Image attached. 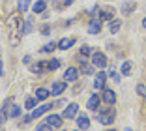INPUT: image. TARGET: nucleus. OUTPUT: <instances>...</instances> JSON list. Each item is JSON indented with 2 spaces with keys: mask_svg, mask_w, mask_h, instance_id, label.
I'll return each instance as SVG.
<instances>
[{
  "mask_svg": "<svg viewBox=\"0 0 146 131\" xmlns=\"http://www.w3.org/2000/svg\"><path fill=\"white\" fill-rule=\"evenodd\" d=\"M25 25H26V23H25V19H23L21 11L11 13V17H9V21H8V26H9V43H11V45H19L21 38L26 34Z\"/></svg>",
  "mask_w": 146,
  "mask_h": 131,
  "instance_id": "f257e3e1",
  "label": "nucleus"
},
{
  "mask_svg": "<svg viewBox=\"0 0 146 131\" xmlns=\"http://www.w3.org/2000/svg\"><path fill=\"white\" fill-rule=\"evenodd\" d=\"M98 118V122L99 124H103V126H111L112 122H114V118H116V112L112 109H107V110H99V114L96 116Z\"/></svg>",
  "mask_w": 146,
  "mask_h": 131,
  "instance_id": "f03ea898",
  "label": "nucleus"
},
{
  "mask_svg": "<svg viewBox=\"0 0 146 131\" xmlns=\"http://www.w3.org/2000/svg\"><path fill=\"white\" fill-rule=\"evenodd\" d=\"M51 109H52V105H51V103H43L41 107H38V109H34V110H32V114H28V116H26V118H25V122H30V120H34V118H39L41 114L49 112Z\"/></svg>",
  "mask_w": 146,
  "mask_h": 131,
  "instance_id": "7ed1b4c3",
  "label": "nucleus"
},
{
  "mask_svg": "<svg viewBox=\"0 0 146 131\" xmlns=\"http://www.w3.org/2000/svg\"><path fill=\"white\" fill-rule=\"evenodd\" d=\"M92 64H94V68H99V69H103L105 66H107V56L103 55V53H99V51H96V53H92Z\"/></svg>",
  "mask_w": 146,
  "mask_h": 131,
  "instance_id": "20e7f679",
  "label": "nucleus"
},
{
  "mask_svg": "<svg viewBox=\"0 0 146 131\" xmlns=\"http://www.w3.org/2000/svg\"><path fill=\"white\" fill-rule=\"evenodd\" d=\"M9 105H11V97H8L6 103L2 105V109H0V127L4 126V122L9 118Z\"/></svg>",
  "mask_w": 146,
  "mask_h": 131,
  "instance_id": "39448f33",
  "label": "nucleus"
},
{
  "mask_svg": "<svg viewBox=\"0 0 146 131\" xmlns=\"http://www.w3.org/2000/svg\"><path fill=\"white\" fill-rule=\"evenodd\" d=\"M77 112H79V105H77V103H69V105L66 107V110L62 112V116L71 120V118H75V116H77Z\"/></svg>",
  "mask_w": 146,
  "mask_h": 131,
  "instance_id": "423d86ee",
  "label": "nucleus"
},
{
  "mask_svg": "<svg viewBox=\"0 0 146 131\" xmlns=\"http://www.w3.org/2000/svg\"><path fill=\"white\" fill-rule=\"evenodd\" d=\"M101 99H103L107 105H112V103H116V92H114V90H109V88H103Z\"/></svg>",
  "mask_w": 146,
  "mask_h": 131,
  "instance_id": "0eeeda50",
  "label": "nucleus"
},
{
  "mask_svg": "<svg viewBox=\"0 0 146 131\" xmlns=\"http://www.w3.org/2000/svg\"><path fill=\"white\" fill-rule=\"evenodd\" d=\"M62 118H64V116H60V114H49L47 116V124L51 127H54V129H60L62 127Z\"/></svg>",
  "mask_w": 146,
  "mask_h": 131,
  "instance_id": "6e6552de",
  "label": "nucleus"
},
{
  "mask_svg": "<svg viewBox=\"0 0 146 131\" xmlns=\"http://www.w3.org/2000/svg\"><path fill=\"white\" fill-rule=\"evenodd\" d=\"M105 82H107V73L101 69L99 73H96V79H94V86L96 88H105Z\"/></svg>",
  "mask_w": 146,
  "mask_h": 131,
  "instance_id": "1a4fd4ad",
  "label": "nucleus"
},
{
  "mask_svg": "<svg viewBox=\"0 0 146 131\" xmlns=\"http://www.w3.org/2000/svg\"><path fill=\"white\" fill-rule=\"evenodd\" d=\"M79 73H81V71H79V68H69V69H66L64 80H68V82L71 80V82H73V80H77V79H79Z\"/></svg>",
  "mask_w": 146,
  "mask_h": 131,
  "instance_id": "9d476101",
  "label": "nucleus"
},
{
  "mask_svg": "<svg viewBox=\"0 0 146 131\" xmlns=\"http://www.w3.org/2000/svg\"><path fill=\"white\" fill-rule=\"evenodd\" d=\"M68 88V84H66V80H56V82H52V90L51 92L54 94V96H60L64 90Z\"/></svg>",
  "mask_w": 146,
  "mask_h": 131,
  "instance_id": "9b49d317",
  "label": "nucleus"
},
{
  "mask_svg": "<svg viewBox=\"0 0 146 131\" xmlns=\"http://www.w3.org/2000/svg\"><path fill=\"white\" fill-rule=\"evenodd\" d=\"M99 21H111L112 17H114V9L112 8H105L103 11H99Z\"/></svg>",
  "mask_w": 146,
  "mask_h": 131,
  "instance_id": "f8f14e48",
  "label": "nucleus"
},
{
  "mask_svg": "<svg viewBox=\"0 0 146 131\" xmlns=\"http://www.w3.org/2000/svg\"><path fill=\"white\" fill-rule=\"evenodd\" d=\"M73 45H75V39L73 38H64L58 41V49H62V51H68L69 47H73Z\"/></svg>",
  "mask_w": 146,
  "mask_h": 131,
  "instance_id": "ddd939ff",
  "label": "nucleus"
},
{
  "mask_svg": "<svg viewBox=\"0 0 146 131\" xmlns=\"http://www.w3.org/2000/svg\"><path fill=\"white\" fill-rule=\"evenodd\" d=\"M99 101H101V99H99V96L92 94L90 99H88V103H86V107H88L90 110H96V109H98V105H99Z\"/></svg>",
  "mask_w": 146,
  "mask_h": 131,
  "instance_id": "4468645a",
  "label": "nucleus"
},
{
  "mask_svg": "<svg viewBox=\"0 0 146 131\" xmlns=\"http://www.w3.org/2000/svg\"><path fill=\"white\" fill-rule=\"evenodd\" d=\"M77 126H79V129H88V127H90V120H88V116H79V118H77Z\"/></svg>",
  "mask_w": 146,
  "mask_h": 131,
  "instance_id": "2eb2a0df",
  "label": "nucleus"
},
{
  "mask_svg": "<svg viewBox=\"0 0 146 131\" xmlns=\"http://www.w3.org/2000/svg\"><path fill=\"white\" fill-rule=\"evenodd\" d=\"M99 30H101V21H92L88 26V34H98Z\"/></svg>",
  "mask_w": 146,
  "mask_h": 131,
  "instance_id": "dca6fc26",
  "label": "nucleus"
},
{
  "mask_svg": "<svg viewBox=\"0 0 146 131\" xmlns=\"http://www.w3.org/2000/svg\"><path fill=\"white\" fill-rule=\"evenodd\" d=\"M45 8H47V4H45V0H38L34 6H32V9H34V13H43L45 11Z\"/></svg>",
  "mask_w": 146,
  "mask_h": 131,
  "instance_id": "f3484780",
  "label": "nucleus"
},
{
  "mask_svg": "<svg viewBox=\"0 0 146 131\" xmlns=\"http://www.w3.org/2000/svg\"><path fill=\"white\" fill-rule=\"evenodd\" d=\"M19 114H21V107L11 103V105H9V118H17Z\"/></svg>",
  "mask_w": 146,
  "mask_h": 131,
  "instance_id": "a211bd4d",
  "label": "nucleus"
},
{
  "mask_svg": "<svg viewBox=\"0 0 146 131\" xmlns=\"http://www.w3.org/2000/svg\"><path fill=\"white\" fill-rule=\"evenodd\" d=\"M49 94H51V92H49L47 88H38V90H36V97H38L39 101H41V99H47Z\"/></svg>",
  "mask_w": 146,
  "mask_h": 131,
  "instance_id": "6ab92c4d",
  "label": "nucleus"
},
{
  "mask_svg": "<svg viewBox=\"0 0 146 131\" xmlns=\"http://www.w3.org/2000/svg\"><path fill=\"white\" fill-rule=\"evenodd\" d=\"M30 4H32V0H19L17 2V8H19V11H26V9L30 8Z\"/></svg>",
  "mask_w": 146,
  "mask_h": 131,
  "instance_id": "aec40b11",
  "label": "nucleus"
},
{
  "mask_svg": "<svg viewBox=\"0 0 146 131\" xmlns=\"http://www.w3.org/2000/svg\"><path fill=\"white\" fill-rule=\"evenodd\" d=\"M120 69H122V75L127 77V75H131V69H133V66H131V62H124Z\"/></svg>",
  "mask_w": 146,
  "mask_h": 131,
  "instance_id": "412c9836",
  "label": "nucleus"
},
{
  "mask_svg": "<svg viewBox=\"0 0 146 131\" xmlns=\"http://www.w3.org/2000/svg\"><path fill=\"white\" fill-rule=\"evenodd\" d=\"M120 26H122V23L118 21V19H111V25H109V30H111L112 34H116V32H118V30H120Z\"/></svg>",
  "mask_w": 146,
  "mask_h": 131,
  "instance_id": "4be33fe9",
  "label": "nucleus"
},
{
  "mask_svg": "<svg viewBox=\"0 0 146 131\" xmlns=\"http://www.w3.org/2000/svg\"><path fill=\"white\" fill-rule=\"evenodd\" d=\"M38 101H39L38 97H26V99H25V107H26V109H34Z\"/></svg>",
  "mask_w": 146,
  "mask_h": 131,
  "instance_id": "5701e85b",
  "label": "nucleus"
},
{
  "mask_svg": "<svg viewBox=\"0 0 146 131\" xmlns=\"http://www.w3.org/2000/svg\"><path fill=\"white\" fill-rule=\"evenodd\" d=\"M79 71L84 73V75H92V73H94V69H92V66H88V64L82 62V64H81V68H79Z\"/></svg>",
  "mask_w": 146,
  "mask_h": 131,
  "instance_id": "b1692460",
  "label": "nucleus"
},
{
  "mask_svg": "<svg viewBox=\"0 0 146 131\" xmlns=\"http://www.w3.org/2000/svg\"><path fill=\"white\" fill-rule=\"evenodd\" d=\"M58 68H60V60H56V58L49 60V71H54V69H58Z\"/></svg>",
  "mask_w": 146,
  "mask_h": 131,
  "instance_id": "393cba45",
  "label": "nucleus"
},
{
  "mask_svg": "<svg viewBox=\"0 0 146 131\" xmlns=\"http://www.w3.org/2000/svg\"><path fill=\"white\" fill-rule=\"evenodd\" d=\"M109 77L114 80L116 84H118V82H120V79H122V75H120V73H116V71H111V73H109Z\"/></svg>",
  "mask_w": 146,
  "mask_h": 131,
  "instance_id": "a878e982",
  "label": "nucleus"
},
{
  "mask_svg": "<svg viewBox=\"0 0 146 131\" xmlns=\"http://www.w3.org/2000/svg\"><path fill=\"white\" fill-rule=\"evenodd\" d=\"M54 47H56V43H54V41L47 43V45L43 47V53H51V51H54Z\"/></svg>",
  "mask_w": 146,
  "mask_h": 131,
  "instance_id": "bb28decb",
  "label": "nucleus"
},
{
  "mask_svg": "<svg viewBox=\"0 0 146 131\" xmlns=\"http://www.w3.org/2000/svg\"><path fill=\"white\" fill-rule=\"evenodd\" d=\"M36 131H51V126H49L47 122H45V124H39V126L36 127Z\"/></svg>",
  "mask_w": 146,
  "mask_h": 131,
  "instance_id": "cd10ccee",
  "label": "nucleus"
},
{
  "mask_svg": "<svg viewBox=\"0 0 146 131\" xmlns=\"http://www.w3.org/2000/svg\"><path fill=\"white\" fill-rule=\"evenodd\" d=\"M137 94H139V96H142V97H146V88H144V84H137Z\"/></svg>",
  "mask_w": 146,
  "mask_h": 131,
  "instance_id": "c85d7f7f",
  "label": "nucleus"
},
{
  "mask_svg": "<svg viewBox=\"0 0 146 131\" xmlns=\"http://www.w3.org/2000/svg\"><path fill=\"white\" fill-rule=\"evenodd\" d=\"M90 53H92V49H90V47H88V45H82V47H81V55H82V56L90 55Z\"/></svg>",
  "mask_w": 146,
  "mask_h": 131,
  "instance_id": "c756f323",
  "label": "nucleus"
},
{
  "mask_svg": "<svg viewBox=\"0 0 146 131\" xmlns=\"http://www.w3.org/2000/svg\"><path fill=\"white\" fill-rule=\"evenodd\" d=\"M0 75H4V62H2V51H0Z\"/></svg>",
  "mask_w": 146,
  "mask_h": 131,
  "instance_id": "7c9ffc66",
  "label": "nucleus"
},
{
  "mask_svg": "<svg viewBox=\"0 0 146 131\" xmlns=\"http://www.w3.org/2000/svg\"><path fill=\"white\" fill-rule=\"evenodd\" d=\"M133 6H135V4H125L122 11H124V13H129V11H131V9H129V8H133Z\"/></svg>",
  "mask_w": 146,
  "mask_h": 131,
  "instance_id": "2f4dec72",
  "label": "nucleus"
},
{
  "mask_svg": "<svg viewBox=\"0 0 146 131\" xmlns=\"http://www.w3.org/2000/svg\"><path fill=\"white\" fill-rule=\"evenodd\" d=\"M41 32H43V34H45V36H47V34H49V32H51V28H49V26H45V28H43V30H41Z\"/></svg>",
  "mask_w": 146,
  "mask_h": 131,
  "instance_id": "473e14b6",
  "label": "nucleus"
},
{
  "mask_svg": "<svg viewBox=\"0 0 146 131\" xmlns=\"http://www.w3.org/2000/svg\"><path fill=\"white\" fill-rule=\"evenodd\" d=\"M142 26H144V28H146V17L142 19Z\"/></svg>",
  "mask_w": 146,
  "mask_h": 131,
  "instance_id": "72a5a7b5",
  "label": "nucleus"
},
{
  "mask_svg": "<svg viewBox=\"0 0 146 131\" xmlns=\"http://www.w3.org/2000/svg\"><path fill=\"white\" fill-rule=\"evenodd\" d=\"M71 2H73V0H66V4H71Z\"/></svg>",
  "mask_w": 146,
  "mask_h": 131,
  "instance_id": "f704fd0d",
  "label": "nucleus"
},
{
  "mask_svg": "<svg viewBox=\"0 0 146 131\" xmlns=\"http://www.w3.org/2000/svg\"><path fill=\"white\" fill-rule=\"evenodd\" d=\"M105 131H116V129H105Z\"/></svg>",
  "mask_w": 146,
  "mask_h": 131,
  "instance_id": "c9c22d12",
  "label": "nucleus"
},
{
  "mask_svg": "<svg viewBox=\"0 0 146 131\" xmlns=\"http://www.w3.org/2000/svg\"><path fill=\"white\" fill-rule=\"evenodd\" d=\"M125 131H133V129H129V127H127V129H125Z\"/></svg>",
  "mask_w": 146,
  "mask_h": 131,
  "instance_id": "e433bc0d",
  "label": "nucleus"
},
{
  "mask_svg": "<svg viewBox=\"0 0 146 131\" xmlns=\"http://www.w3.org/2000/svg\"><path fill=\"white\" fill-rule=\"evenodd\" d=\"M75 131H81V129H75Z\"/></svg>",
  "mask_w": 146,
  "mask_h": 131,
  "instance_id": "4c0bfd02",
  "label": "nucleus"
},
{
  "mask_svg": "<svg viewBox=\"0 0 146 131\" xmlns=\"http://www.w3.org/2000/svg\"><path fill=\"white\" fill-rule=\"evenodd\" d=\"M62 131H66V129H62Z\"/></svg>",
  "mask_w": 146,
  "mask_h": 131,
  "instance_id": "58836bf2",
  "label": "nucleus"
}]
</instances>
